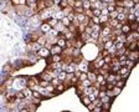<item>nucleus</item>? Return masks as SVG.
<instances>
[{
    "instance_id": "nucleus-1",
    "label": "nucleus",
    "mask_w": 139,
    "mask_h": 112,
    "mask_svg": "<svg viewBox=\"0 0 139 112\" xmlns=\"http://www.w3.org/2000/svg\"><path fill=\"white\" fill-rule=\"evenodd\" d=\"M138 59H139V55H138V52H137V51H133V52H130V55H129V60L138 61Z\"/></svg>"
},
{
    "instance_id": "nucleus-2",
    "label": "nucleus",
    "mask_w": 139,
    "mask_h": 112,
    "mask_svg": "<svg viewBox=\"0 0 139 112\" xmlns=\"http://www.w3.org/2000/svg\"><path fill=\"white\" fill-rule=\"evenodd\" d=\"M49 54H50V51L46 50V49H40V51H38V55L42 56V57H46V56H49Z\"/></svg>"
},
{
    "instance_id": "nucleus-3",
    "label": "nucleus",
    "mask_w": 139,
    "mask_h": 112,
    "mask_svg": "<svg viewBox=\"0 0 139 112\" xmlns=\"http://www.w3.org/2000/svg\"><path fill=\"white\" fill-rule=\"evenodd\" d=\"M31 23H32V25L36 28V26H38V25H41V21H40V17L38 16H36V17H34L32 20H31Z\"/></svg>"
},
{
    "instance_id": "nucleus-4",
    "label": "nucleus",
    "mask_w": 139,
    "mask_h": 112,
    "mask_svg": "<svg viewBox=\"0 0 139 112\" xmlns=\"http://www.w3.org/2000/svg\"><path fill=\"white\" fill-rule=\"evenodd\" d=\"M41 30H42L44 32H47V31L51 30V25H50V24H42V25H41Z\"/></svg>"
},
{
    "instance_id": "nucleus-5",
    "label": "nucleus",
    "mask_w": 139,
    "mask_h": 112,
    "mask_svg": "<svg viewBox=\"0 0 139 112\" xmlns=\"http://www.w3.org/2000/svg\"><path fill=\"white\" fill-rule=\"evenodd\" d=\"M61 51H62V50H61V46H53L52 50H51L52 54H60Z\"/></svg>"
},
{
    "instance_id": "nucleus-6",
    "label": "nucleus",
    "mask_w": 139,
    "mask_h": 112,
    "mask_svg": "<svg viewBox=\"0 0 139 112\" xmlns=\"http://www.w3.org/2000/svg\"><path fill=\"white\" fill-rule=\"evenodd\" d=\"M129 31H130V28L128 26V25H124L123 28H122V32L126 35V34H129Z\"/></svg>"
},
{
    "instance_id": "nucleus-7",
    "label": "nucleus",
    "mask_w": 139,
    "mask_h": 112,
    "mask_svg": "<svg viewBox=\"0 0 139 112\" xmlns=\"http://www.w3.org/2000/svg\"><path fill=\"white\" fill-rule=\"evenodd\" d=\"M73 71H76V65H75V64L70 65V66L67 67V70H66V72H73Z\"/></svg>"
},
{
    "instance_id": "nucleus-8",
    "label": "nucleus",
    "mask_w": 139,
    "mask_h": 112,
    "mask_svg": "<svg viewBox=\"0 0 139 112\" xmlns=\"http://www.w3.org/2000/svg\"><path fill=\"white\" fill-rule=\"evenodd\" d=\"M50 15H52V11H51V10H49V11H45L44 14H41V17H42V19H46V17H49Z\"/></svg>"
},
{
    "instance_id": "nucleus-9",
    "label": "nucleus",
    "mask_w": 139,
    "mask_h": 112,
    "mask_svg": "<svg viewBox=\"0 0 139 112\" xmlns=\"http://www.w3.org/2000/svg\"><path fill=\"white\" fill-rule=\"evenodd\" d=\"M137 64V61H134V60H130V61H127V66H128V69H132V67H134V65Z\"/></svg>"
},
{
    "instance_id": "nucleus-10",
    "label": "nucleus",
    "mask_w": 139,
    "mask_h": 112,
    "mask_svg": "<svg viewBox=\"0 0 139 112\" xmlns=\"http://www.w3.org/2000/svg\"><path fill=\"white\" fill-rule=\"evenodd\" d=\"M103 64H104V60L103 59H99V60L96 61V67H101Z\"/></svg>"
},
{
    "instance_id": "nucleus-11",
    "label": "nucleus",
    "mask_w": 139,
    "mask_h": 112,
    "mask_svg": "<svg viewBox=\"0 0 139 112\" xmlns=\"http://www.w3.org/2000/svg\"><path fill=\"white\" fill-rule=\"evenodd\" d=\"M78 69L81 70V71H87V65L85 64V62H82V64H79V66H78Z\"/></svg>"
},
{
    "instance_id": "nucleus-12",
    "label": "nucleus",
    "mask_w": 139,
    "mask_h": 112,
    "mask_svg": "<svg viewBox=\"0 0 139 112\" xmlns=\"http://www.w3.org/2000/svg\"><path fill=\"white\" fill-rule=\"evenodd\" d=\"M58 79L61 80V81L65 80L66 79V72H58Z\"/></svg>"
},
{
    "instance_id": "nucleus-13",
    "label": "nucleus",
    "mask_w": 139,
    "mask_h": 112,
    "mask_svg": "<svg viewBox=\"0 0 139 112\" xmlns=\"http://www.w3.org/2000/svg\"><path fill=\"white\" fill-rule=\"evenodd\" d=\"M115 80H118V77H115L114 75H109V76H108V81L109 82H114Z\"/></svg>"
},
{
    "instance_id": "nucleus-14",
    "label": "nucleus",
    "mask_w": 139,
    "mask_h": 112,
    "mask_svg": "<svg viewBox=\"0 0 139 112\" xmlns=\"http://www.w3.org/2000/svg\"><path fill=\"white\" fill-rule=\"evenodd\" d=\"M24 95L26 97H31V91L30 90H24Z\"/></svg>"
},
{
    "instance_id": "nucleus-15",
    "label": "nucleus",
    "mask_w": 139,
    "mask_h": 112,
    "mask_svg": "<svg viewBox=\"0 0 139 112\" xmlns=\"http://www.w3.org/2000/svg\"><path fill=\"white\" fill-rule=\"evenodd\" d=\"M128 19H129V21H135V20H137V16L132 14V15H129V16H128Z\"/></svg>"
},
{
    "instance_id": "nucleus-16",
    "label": "nucleus",
    "mask_w": 139,
    "mask_h": 112,
    "mask_svg": "<svg viewBox=\"0 0 139 112\" xmlns=\"http://www.w3.org/2000/svg\"><path fill=\"white\" fill-rule=\"evenodd\" d=\"M62 23H63V25H68V24H70V19L63 17V19H62Z\"/></svg>"
},
{
    "instance_id": "nucleus-17",
    "label": "nucleus",
    "mask_w": 139,
    "mask_h": 112,
    "mask_svg": "<svg viewBox=\"0 0 139 112\" xmlns=\"http://www.w3.org/2000/svg\"><path fill=\"white\" fill-rule=\"evenodd\" d=\"M58 46H61V47L65 46V40H63V39H60V40H58Z\"/></svg>"
},
{
    "instance_id": "nucleus-18",
    "label": "nucleus",
    "mask_w": 139,
    "mask_h": 112,
    "mask_svg": "<svg viewBox=\"0 0 139 112\" xmlns=\"http://www.w3.org/2000/svg\"><path fill=\"white\" fill-rule=\"evenodd\" d=\"M88 77H89V80H91V81H94V80L97 79L94 73H89V75H88Z\"/></svg>"
},
{
    "instance_id": "nucleus-19",
    "label": "nucleus",
    "mask_w": 139,
    "mask_h": 112,
    "mask_svg": "<svg viewBox=\"0 0 139 112\" xmlns=\"http://www.w3.org/2000/svg\"><path fill=\"white\" fill-rule=\"evenodd\" d=\"M126 5L128 8H133L134 6V1H126Z\"/></svg>"
},
{
    "instance_id": "nucleus-20",
    "label": "nucleus",
    "mask_w": 139,
    "mask_h": 112,
    "mask_svg": "<svg viewBox=\"0 0 139 112\" xmlns=\"http://www.w3.org/2000/svg\"><path fill=\"white\" fill-rule=\"evenodd\" d=\"M82 102H83L86 106H88V105L91 103V100H89V98H83V101H82Z\"/></svg>"
},
{
    "instance_id": "nucleus-21",
    "label": "nucleus",
    "mask_w": 139,
    "mask_h": 112,
    "mask_svg": "<svg viewBox=\"0 0 139 112\" xmlns=\"http://www.w3.org/2000/svg\"><path fill=\"white\" fill-rule=\"evenodd\" d=\"M83 19H85L83 15H77V20H78V21H81V23H82V21H83Z\"/></svg>"
},
{
    "instance_id": "nucleus-22",
    "label": "nucleus",
    "mask_w": 139,
    "mask_h": 112,
    "mask_svg": "<svg viewBox=\"0 0 139 112\" xmlns=\"http://www.w3.org/2000/svg\"><path fill=\"white\" fill-rule=\"evenodd\" d=\"M123 19H126V16H124L123 14H119V15H118V20H119V21H122Z\"/></svg>"
},
{
    "instance_id": "nucleus-23",
    "label": "nucleus",
    "mask_w": 139,
    "mask_h": 112,
    "mask_svg": "<svg viewBox=\"0 0 139 112\" xmlns=\"http://www.w3.org/2000/svg\"><path fill=\"white\" fill-rule=\"evenodd\" d=\"M32 14H34V13H32V10H30V9L25 13V15H26V16H32Z\"/></svg>"
},
{
    "instance_id": "nucleus-24",
    "label": "nucleus",
    "mask_w": 139,
    "mask_h": 112,
    "mask_svg": "<svg viewBox=\"0 0 139 112\" xmlns=\"http://www.w3.org/2000/svg\"><path fill=\"white\" fill-rule=\"evenodd\" d=\"M101 14H102V13H101V10H99V9H96V10H94V15H96V16H99Z\"/></svg>"
},
{
    "instance_id": "nucleus-25",
    "label": "nucleus",
    "mask_w": 139,
    "mask_h": 112,
    "mask_svg": "<svg viewBox=\"0 0 139 112\" xmlns=\"http://www.w3.org/2000/svg\"><path fill=\"white\" fill-rule=\"evenodd\" d=\"M37 44H40V45H45V40H44V39H38V40H37Z\"/></svg>"
},
{
    "instance_id": "nucleus-26",
    "label": "nucleus",
    "mask_w": 139,
    "mask_h": 112,
    "mask_svg": "<svg viewBox=\"0 0 139 112\" xmlns=\"http://www.w3.org/2000/svg\"><path fill=\"white\" fill-rule=\"evenodd\" d=\"M53 61H55V62H58V61H60V56H58V55H55V56H53Z\"/></svg>"
},
{
    "instance_id": "nucleus-27",
    "label": "nucleus",
    "mask_w": 139,
    "mask_h": 112,
    "mask_svg": "<svg viewBox=\"0 0 139 112\" xmlns=\"http://www.w3.org/2000/svg\"><path fill=\"white\" fill-rule=\"evenodd\" d=\"M89 84H91V80H83V85L85 86H89Z\"/></svg>"
},
{
    "instance_id": "nucleus-28",
    "label": "nucleus",
    "mask_w": 139,
    "mask_h": 112,
    "mask_svg": "<svg viewBox=\"0 0 139 112\" xmlns=\"http://www.w3.org/2000/svg\"><path fill=\"white\" fill-rule=\"evenodd\" d=\"M13 3H14V4H20V3L23 4V3H24V0H14Z\"/></svg>"
},
{
    "instance_id": "nucleus-29",
    "label": "nucleus",
    "mask_w": 139,
    "mask_h": 112,
    "mask_svg": "<svg viewBox=\"0 0 139 112\" xmlns=\"http://www.w3.org/2000/svg\"><path fill=\"white\" fill-rule=\"evenodd\" d=\"M103 34H104V35H108V34H109V29H108V28L103 29Z\"/></svg>"
},
{
    "instance_id": "nucleus-30",
    "label": "nucleus",
    "mask_w": 139,
    "mask_h": 112,
    "mask_svg": "<svg viewBox=\"0 0 139 112\" xmlns=\"http://www.w3.org/2000/svg\"><path fill=\"white\" fill-rule=\"evenodd\" d=\"M66 5H67V1H66V0H61V6H63V8H65Z\"/></svg>"
},
{
    "instance_id": "nucleus-31",
    "label": "nucleus",
    "mask_w": 139,
    "mask_h": 112,
    "mask_svg": "<svg viewBox=\"0 0 139 112\" xmlns=\"http://www.w3.org/2000/svg\"><path fill=\"white\" fill-rule=\"evenodd\" d=\"M117 86H118V87H123V86H124V81H122V82H117Z\"/></svg>"
},
{
    "instance_id": "nucleus-32",
    "label": "nucleus",
    "mask_w": 139,
    "mask_h": 112,
    "mask_svg": "<svg viewBox=\"0 0 139 112\" xmlns=\"http://www.w3.org/2000/svg\"><path fill=\"white\" fill-rule=\"evenodd\" d=\"M36 3V0H27V4L29 5H32V4H35Z\"/></svg>"
},
{
    "instance_id": "nucleus-33",
    "label": "nucleus",
    "mask_w": 139,
    "mask_h": 112,
    "mask_svg": "<svg viewBox=\"0 0 139 112\" xmlns=\"http://www.w3.org/2000/svg\"><path fill=\"white\" fill-rule=\"evenodd\" d=\"M56 23H57V21H56V20H55V19H53V20H51V21H50L49 24H50L51 26H53V25H56Z\"/></svg>"
},
{
    "instance_id": "nucleus-34",
    "label": "nucleus",
    "mask_w": 139,
    "mask_h": 112,
    "mask_svg": "<svg viewBox=\"0 0 139 112\" xmlns=\"http://www.w3.org/2000/svg\"><path fill=\"white\" fill-rule=\"evenodd\" d=\"M55 17H57V19H60V17H62V13H57V14L55 15Z\"/></svg>"
},
{
    "instance_id": "nucleus-35",
    "label": "nucleus",
    "mask_w": 139,
    "mask_h": 112,
    "mask_svg": "<svg viewBox=\"0 0 139 112\" xmlns=\"http://www.w3.org/2000/svg\"><path fill=\"white\" fill-rule=\"evenodd\" d=\"M112 46V41H107V44H106V47L108 49V47H111Z\"/></svg>"
},
{
    "instance_id": "nucleus-36",
    "label": "nucleus",
    "mask_w": 139,
    "mask_h": 112,
    "mask_svg": "<svg viewBox=\"0 0 139 112\" xmlns=\"http://www.w3.org/2000/svg\"><path fill=\"white\" fill-rule=\"evenodd\" d=\"M58 80H60V79H53V80H52V84H53V85H57V84H58Z\"/></svg>"
},
{
    "instance_id": "nucleus-37",
    "label": "nucleus",
    "mask_w": 139,
    "mask_h": 112,
    "mask_svg": "<svg viewBox=\"0 0 139 112\" xmlns=\"http://www.w3.org/2000/svg\"><path fill=\"white\" fill-rule=\"evenodd\" d=\"M57 90H58V91H62V90H63V86H62V85L57 86Z\"/></svg>"
},
{
    "instance_id": "nucleus-38",
    "label": "nucleus",
    "mask_w": 139,
    "mask_h": 112,
    "mask_svg": "<svg viewBox=\"0 0 139 112\" xmlns=\"http://www.w3.org/2000/svg\"><path fill=\"white\" fill-rule=\"evenodd\" d=\"M47 85H49L47 81H42V82H41V86H47Z\"/></svg>"
},
{
    "instance_id": "nucleus-39",
    "label": "nucleus",
    "mask_w": 139,
    "mask_h": 112,
    "mask_svg": "<svg viewBox=\"0 0 139 112\" xmlns=\"http://www.w3.org/2000/svg\"><path fill=\"white\" fill-rule=\"evenodd\" d=\"M106 20H107V17H106V15H103V16H102V20H101V23H104Z\"/></svg>"
},
{
    "instance_id": "nucleus-40",
    "label": "nucleus",
    "mask_w": 139,
    "mask_h": 112,
    "mask_svg": "<svg viewBox=\"0 0 139 112\" xmlns=\"http://www.w3.org/2000/svg\"><path fill=\"white\" fill-rule=\"evenodd\" d=\"M34 96L38 98V97H40V93H38V92H34Z\"/></svg>"
},
{
    "instance_id": "nucleus-41",
    "label": "nucleus",
    "mask_w": 139,
    "mask_h": 112,
    "mask_svg": "<svg viewBox=\"0 0 139 112\" xmlns=\"http://www.w3.org/2000/svg\"><path fill=\"white\" fill-rule=\"evenodd\" d=\"M93 21H94L96 24H98V23H99V20H98V17H93Z\"/></svg>"
},
{
    "instance_id": "nucleus-42",
    "label": "nucleus",
    "mask_w": 139,
    "mask_h": 112,
    "mask_svg": "<svg viewBox=\"0 0 139 112\" xmlns=\"http://www.w3.org/2000/svg\"><path fill=\"white\" fill-rule=\"evenodd\" d=\"M92 36L94 37V39H97V37H98V34H97V32H93V34H92Z\"/></svg>"
},
{
    "instance_id": "nucleus-43",
    "label": "nucleus",
    "mask_w": 139,
    "mask_h": 112,
    "mask_svg": "<svg viewBox=\"0 0 139 112\" xmlns=\"http://www.w3.org/2000/svg\"><path fill=\"white\" fill-rule=\"evenodd\" d=\"M85 8H87V9L89 8V3H88V1H86V3H85Z\"/></svg>"
},
{
    "instance_id": "nucleus-44",
    "label": "nucleus",
    "mask_w": 139,
    "mask_h": 112,
    "mask_svg": "<svg viewBox=\"0 0 139 112\" xmlns=\"http://www.w3.org/2000/svg\"><path fill=\"white\" fill-rule=\"evenodd\" d=\"M108 100H109L108 97H103V98H102V102H107Z\"/></svg>"
},
{
    "instance_id": "nucleus-45",
    "label": "nucleus",
    "mask_w": 139,
    "mask_h": 112,
    "mask_svg": "<svg viewBox=\"0 0 139 112\" xmlns=\"http://www.w3.org/2000/svg\"><path fill=\"white\" fill-rule=\"evenodd\" d=\"M46 90H47V91H52V90H53V87H52V86H49Z\"/></svg>"
},
{
    "instance_id": "nucleus-46",
    "label": "nucleus",
    "mask_w": 139,
    "mask_h": 112,
    "mask_svg": "<svg viewBox=\"0 0 139 112\" xmlns=\"http://www.w3.org/2000/svg\"><path fill=\"white\" fill-rule=\"evenodd\" d=\"M102 15H107V10H106V9L102 11Z\"/></svg>"
},
{
    "instance_id": "nucleus-47",
    "label": "nucleus",
    "mask_w": 139,
    "mask_h": 112,
    "mask_svg": "<svg viewBox=\"0 0 139 112\" xmlns=\"http://www.w3.org/2000/svg\"><path fill=\"white\" fill-rule=\"evenodd\" d=\"M3 112H8V110H6V107H5V106H3Z\"/></svg>"
},
{
    "instance_id": "nucleus-48",
    "label": "nucleus",
    "mask_w": 139,
    "mask_h": 112,
    "mask_svg": "<svg viewBox=\"0 0 139 112\" xmlns=\"http://www.w3.org/2000/svg\"><path fill=\"white\" fill-rule=\"evenodd\" d=\"M112 16H117V11H113L112 13Z\"/></svg>"
},
{
    "instance_id": "nucleus-49",
    "label": "nucleus",
    "mask_w": 139,
    "mask_h": 112,
    "mask_svg": "<svg viewBox=\"0 0 139 112\" xmlns=\"http://www.w3.org/2000/svg\"><path fill=\"white\" fill-rule=\"evenodd\" d=\"M135 21H137V24L139 25V16H137V20H135Z\"/></svg>"
},
{
    "instance_id": "nucleus-50",
    "label": "nucleus",
    "mask_w": 139,
    "mask_h": 112,
    "mask_svg": "<svg viewBox=\"0 0 139 112\" xmlns=\"http://www.w3.org/2000/svg\"><path fill=\"white\" fill-rule=\"evenodd\" d=\"M137 32H138V34H139V25H138V26H137Z\"/></svg>"
},
{
    "instance_id": "nucleus-51",
    "label": "nucleus",
    "mask_w": 139,
    "mask_h": 112,
    "mask_svg": "<svg viewBox=\"0 0 139 112\" xmlns=\"http://www.w3.org/2000/svg\"><path fill=\"white\" fill-rule=\"evenodd\" d=\"M89 1H91V3H96V1H97V0H89Z\"/></svg>"
}]
</instances>
